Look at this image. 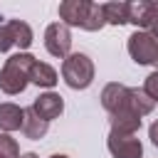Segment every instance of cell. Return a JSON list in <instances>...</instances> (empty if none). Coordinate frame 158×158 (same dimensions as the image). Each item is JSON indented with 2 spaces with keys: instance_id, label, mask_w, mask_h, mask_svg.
<instances>
[{
  "instance_id": "9c48e42d",
  "label": "cell",
  "mask_w": 158,
  "mask_h": 158,
  "mask_svg": "<svg viewBox=\"0 0 158 158\" xmlns=\"http://www.w3.org/2000/svg\"><path fill=\"white\" fill-rule=\"evenodd\" d=\"M156 17H158V0L131 2V17H128V22H133V25L141 27L143 32H148V27L153 25Z\"/></svg>"
},
{
  "instance_id": "30bf717a",
  "label": "cell",
  "mask_w": 158,
  "mask_h": 158,
  "mask_svg": "<svg viewBox=\"0 0 158 158\" xmlns=\"http://www.w3.org/2000/svg\"><path fill=\"white\" fill-rule=\"evenodd\" d=\"M126 96H128V86H123L118 81H111L101 91V106L109 114H116V111H121L126 106Z\"/></svg>"
},
{
  "instance_id": "8992f818",
  "label": "cell",
  "mask_w": 158,
  "mask_h": 158,
  "mask_svg": "<svg viewBox=\"0 0 158 158\" xmlns=\"http://www.w3.org/2000/svg\"><path fill=\"white\" fill-rule=\"evenodd\" d=\"M44 47L52 57H69V49H72V32L64 22H52L47 30H44Z\"/></svg>"
},
{
  "instance_id": "9a60e30c",
  "label": "cell",
  "mask_w": 158,
  "mask_h": 158,
  "mask_svg": "<svg viewBox=\"0 0 158 158\" xmlns=\"http://www.w3.org/2000/svg\"><path fill=\"white\" fill-rule=\"evenodd\" d=\"M47 128H49V123H47V121H42V118H40V116L32 111V106H30V109H25V118H22V133H25L30 141H40V138H44Z\"/></svg>"
},
{
  "instance_id": "8fae6325",
  "label": "cell",
  "mask_w": 158,
  "mask_h": 158,
  "mask_svg": "<svg viewBox=\"0 0 158 158\" xmlns=\"http://www.w3.org/2000/svg\"><path fill=\"white\" fill-rule=\"evenodd\" d=\"M153 106H156V101L143 91V89H128V96H126V106L121 109V111H131L133 116H138V118H143L146 114H151L153 111ZM118 114V111H116Z\"/></svg>"
},
{
  "instance_id": "e0dca14e",
  "label": "cell",
  "mask_w": 158,
  "mask_h": 158,
  "mask_svg": "<svg viewBox=\"0 0 158 158\" xmlns=\"http://www.w3.org/2000/svg\"><path fill=\"white\" fill-rule=\"evenodd\" d=\"M143 91H146L153 101H158V69L151 72V74L146 77V81H143Z\"/></svg>"
},
{
  "instance_id": "3957f363",
  "label": "cell",
  "mask_w": 158,
  "mask_h": 158,
  "mask_svg": "<svg viewBox=\"0 0 158 158\" xmlns=\"http://www.w3.org/2000/svg\"><path fill=\"white\" fill-rule=\"evenodd\" d=\"M62 77L69 89H86L94 81V62L84 52H69L62 62Z\"/></svg>"
},
{
  "instance_id": "7402d4cb",
  "label": "cell",
  "mask_w": 158,
  "mask_h": 158,
  "mask_svg": "<svg viewBox=\"0 0 158 158\" xmlns=\"http://www.w3.org/2000/svg\"><path fill=\"white\" fill-rule=\"evenodd\" d=\"M0 158H5V156H2V153H0Z\"/></svg>"
},
{
  "instance_id": "7a4b0ae2",
  "label": "cell",
  "mask_w": 158,
  "mask_h": 158,
  "mask_svg": "<svg viewBox=\"0 0 158 158\" xmlns=\"http://www.w3.org/2000/svg\"><path fill=\"white\" fill-rule=\"evenodd\" d=\"M37 59L30 54V52H17L12 57L5 59L2 69H0V89L7 94V96H15V94H22L30 84V69Z\"/></svg>"
},
{
  "instance_id": "d6986e66",
  "label": "cell",
  "mask_w": 158,
  "mask_h": 158,
  "mask_svg": "<svg viewBox=\"0 0 158 158\" xmlns=\"http://www.w3.org/2000/svg\"><path fill=\"white\" fill-rule=\"evenodd\" d=\"M148 32H151V35H153V37L158 40V17H156V20H153V25L148 27Z\"/></svg>"
},
{
  "instance_id": "52a82bcc",
  "label": "cell",
  "mask_w": 158,
  "mask_h": 158,
  "mask_svg": "<svg viewBox=\"0 0 158 158\" xmlns=\"http://www.w3.org/2000/svg\"><path fill=\"white\" fill-rule=\"evenodd\" d=\"M106 146H109L114 158H141L143 156V143L136 136H114V133H109Z\"/></svg>"
},
{
  "instance_id": "ba28073f",
  "label": "cell",
  "mask_w": 158,
  "mask_h": 158,
  "mask_svg": "<svg viewBox=\"0 0 158 158\" xmlns=\"http://www.w3.org/2000/svg\"><path fill=\"white\" fill-rule=\"evenodd\" d=\"M32 111L42 118V121H52V118H59V114L64 111V99L54 91H47V94H40L35 101H32Z\"/></svg>"
},
{
  "instance_id": "277c9868",
  "label": "cell",
  "mask_w": 158,
  "mask_h": 158,
  "mask_svg": "<svg viewBox=\"0 0 158 158\" xmlns=\"http://www.w3.org/2000/svg\"><path fill=\"white\" fill-rule=\"evenodd\" d=\"M128 54L136 64H158V40L151 32L136 30L128 37Z\"/></svg>"
},
{
  "instance_id": "44dd1931",
  "label": "cell",
  "mask_w": 158,
  "mask_h": 158,
  "mask_svg": "<svg viewBox=\"0 0 158 158\" xmlns=\"http://www.w3.org/2000/svg\"><path fill=\"white\" fill-rule=\"evenodd\" d=\"M49 158H69V156H64V153H54V156H49Z\"/></svg>"
},
{
  "instance_id": "5b68a950",
  "label": "cell",
  "mask_w": 158,
  "mask_h": 158,
  "mask_svg": "<svg viewBox=\"0 0 158 158\" xmlns=\"http://www.w3.org/2000/svg\"><path fill=\"white\" fill-rule=\"evenodd\" d=\"M32 44V27L22 20H7L0 25V52H7L12 47L27 49Z\"/></svg>"
},
{
  "instance_id": "6da1fadb",
  "label": "cell",
  "mask_w": 158,
  "mask_h": 158,
  "mask_svg": "<svg viewBox=\"0 0 158 158\" xmlns=\"http://www.w3.org/2000/svg\"><path fill=\"white\" fill-rule=\"evenodd\" d=\"M59 17L67 27H81L86 32H96L106 25L104 15H101V5H96L91 0H64V2H59Z\"/></svg>"
},
{
  "instance_id": "4fadbf2b",
  "label": "cell",
  "mask_w": 158,
  "mask_h": 158,
  "mask_svg": "<svg viewBox=\"0 0 158 158\" xmlns=\"http://www.w3.org/2000/svg\"><path fill=\"white\" fill-rule=\"evenodd\" d=\"M22 118H25V109H20L17 104H0V131L10 133L22 128Z\"/></svg>"
},
{
  "instance_id": "2e32d148",
  "label": "cell",
  "mask_w": 158,
  "mask_h": 158,
  "mask_svg": "<svg viewBox=\"0 0 158 158\" xmlns=\"http://www.w3.org/2000/svg\"><path fill=\"white\" fill-rule=\"evenodd\" d=\"M30 81L37 84V86H44V89H52L57 84V72L54 67L44 64V62H35L32 69H30Z\"/></svg>"
},
{
  "instance_id": "ac0fdd59",
  "label": "cell",
  "mask_w": 158,
  "mask_h": 158,
  "mask_svg": "<svg viewBox=\"0 0 158 158\" xmlns=\"http://www.w3.org/2000/svg\"><path fill=\"white\" fill-rule=\"evenodd\" d=\"M148 138H151V143L158 148V118L151 123V128H148Z\"/></svg>"
},
{
  "instance_id": "5bb4252c",
  "label": "cell",
  "mask_w": 158,
  "mask_h": 158,
  "mask_svg": "<svg viewBox=\"0 0 158 158\" xmlns=\"http://www.w3.org/2000/svg\"><path fill=\"white\" fill-rule=\"evenodd\" d=\"M101 15L106 25H126L131 17V2H104Z\"/></svg>"
},
{
  "instance_id": "7c38bea8",
  "label": "cell",
  "mask_w": 158,
  "mask_h": 158,
  "mask_svg": "<svg viewBox=\"0 0 158 158\" xmlns=\"http://www.w3.org/2000/svg\"><path fill=\"white\" fill-rule=\"evenodd\" d=\"M138 128H141V118L133 116L131 111L111 114V133L114 136H136Z\"/></svg>"
},
{
  "instance_id": "ffe728a7",
  "label": "cell",
  "mask_w": 158,
  "mask_h": 158,
  "mask_svg": "<svg viewBox=\"0 0 158 158\" xmlns=\"http://www.w3.org/2000/svg\"><path fill=\"white\" fill-rule=\"evenodd\" d=\"M20 158H37V153H22Z\"/></svg>"
}]
</instances>
